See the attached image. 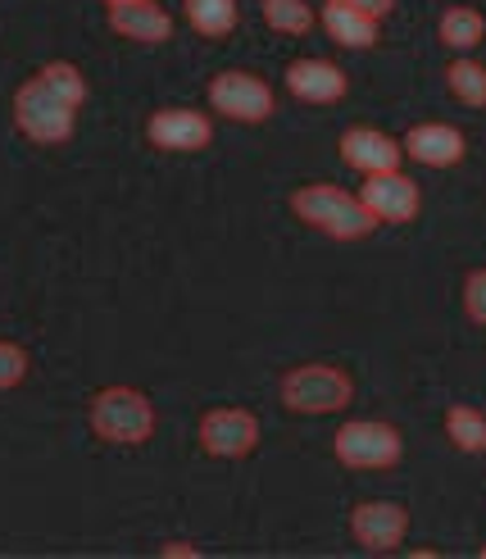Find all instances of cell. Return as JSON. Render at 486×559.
Masks as SVG:
<instances>
[{
	"mask_svg": "<svg viewBox=\"0 0 486 559\" xmlns=\"http://www.w3.org/2000/svg\"><path fill=\"white\" fill-rule=\"evenodd\" d=\"M437 37H441V46H450V50H473V46L486 37V19H482L473 5H450V10L441 14V23H437Z\"/></svg>",
	"mask_w": 486,
	"mask_h": 559,
	"instance_id": "cell-16",
	"label": "cell"
},
{
	"mask_svg": "<svg viewBox=\"0 0 486 559\" xmlns=\"http://www.w3.org/2000/svg\"><path fill=\"white\" fill-rule=\"evenodd\" d=\"M109 5H132V0H109Z\"/></svg>",
	"mask_w": 486,
	"mask_h": 559,
	"instance_id": "cell-26",
	"label": "cell"
},
{
	"mask_svg": "<svg viewBox=\"0 0 486 559\" xmlns=\"http://www.w3.org/2000/svg\"><path fill=\"white\" fill-rule=\"evenodd\" d=\"M400 155H405V146H400L395 136L378 132V128H351V132H341V159H346L351 169H359L364 178L400 169Z\"/></svg>",
	"mask_w": 486,
	"mask_h": 559,
	"instance_id": "cell-11",
	"label": "cell"
},
{
	"mask_svg": "<svg viewBox=\"0 0 486 559\" xmlns=\"http://www.w3.org/2000/svg\"><path fill=\"white\" fill-rule=\"evenodd\" d=\"M92 428L114 445H141L155 432V405L137 386H105L92 401Z\"/></svg>",
	"mask_w": 486,
	"mask_h": 559,
	"instance_id": "cell-2",
	"label": "cell"
},
{
	"mask_svg": "<svg viewBox=\"0 0 486 559\" xmlns=\"http://www.w3.org/2000/svg\"><path fill=\"white\" fill-rule=\"evenodd\" d=\"M159 555H168V559H195V546L191 542H168V546H159Z\"/></svg>",
	"mask_w": 486,
	"mask_h": 559,
	"instance_id": "cell-25",
	"label": "cell"
},
{
	"mask_svg": "<svg viewBox=\"0 0 486 559\" xmlns=\"http://www.w3.org/2000/svg\"><path fill=\"white\" fill-rule=\"evenodd\" d=\"M109 27L128 41H168L174 37V19H168L155 0H132V5H109Z\"/></svg>",
	"mask_w": 486,
	"mask_h": 559,
	"instance_id": "cell-14",
	"label": "cell"
},
{
	"mask_svg": "<svg viewBox=\"0 0 486 559\" xmlns=\"http://www.w3.org/2000/svg\"><path fill=\"white\" fill-rule=\"evenodd\" d=\"M46 87L55 92V96H64L69 105H82L87 100V82H82V73L73 69V64H64V60H55V64H46L42 73H37Z\"/></svg>",
	"mask_w": 486,
	"mask_h": 559,
	"instance_id": "cell-21",
	"label": "cell"
},
{
	"mask_svg": "<svg viewBox=\"0 0 486 559\" xmlns=\"http://www.w3.org/2000/svg\"><path fill=\"white\" fill-rule=\"evenodd\" d=\"M182 14L200 37H227L237 27V0H182Z\"/></svg>",
	"mask_w": 486,
	"mask_h": 559,
	"instance_id": "cell-17",
	"label": "cell"
},
{
	"mask_svg": "<svg viewBox=\"0 0 486 559\" xmlns=\"http://www.w3.org/2000/svg\"><path fill=\"white\" fill-rule=\"evenodd\" d=\"M260 14L282 37H305L313 27V10L305 5V0H260Z\"/></svg>",
	"mask_w": 486,
	"mask_h": 559,
	"instance_id": "cell-19",
	"label": "cell"
},
{
	"mask_svg": "<svg viewBox=\"0 0 486 559\" xmlns=\"http://www.w3.org/2000/svg\"><path fill=\"white\" fill-rule=\"evenodd\" d=\"M292 214L300 223H309V228H319L336 241H359L378 228V218L368 214V205L359 201V195L341 191L332 182H313V187H300L292 191Z\"/></svg>",
	"mask_w": 486,
	"mask_h": 559,
	"instance_id": "cell-1",
	"label": "cell"
},
{
	"mask_svg": "<svg viewBox=\"0 0 486 559\" xmlns=\"http://www.w3.org/2000/svg\"><path fill=\"white\" fill-rule=\"evenodd\" d=\"M346 87H351L346 73L328 60H296L287 69V92L305 105H332V100L346 96Z\"/></svg>",
	"mask_w": 486,
	"mask_h": 559,
	"instance_id": "cell-13",
	"label": "cell"
},
{
	"mask_svg": "<svg viewBox=\"0 0 486 559\" xmlns=\"http://www.w3.org/2000/svg\"><path fill=\"white\" fill-rule=\"evenodd\" d=\"M482 559H486V546H482Z\"/></svg>",
	"mask_w": 486,
	"mask_h": 559,
	"instance_id": "cell-27",
	"label": "cell"
},
{
	"mask_svg": "<svg viewBox=\"0 0 486 559\" xmlns=\"http://www.w3.org/2000/svg\"><path fill=\"white\" fill-rule=\"evenodd\" d=\"M27 378V350L14 342H0V391H10Z\"/></svg>",
	"mask_w": 486,
	"mask_h": 559,
	"instance_id": "cell-22",
	"label": "cell"
},
{
	"mask_svg": "<svg viewBox=\"0 0 486 559\" xmlns=\"http://www.w3.org/2000/svg\"><path fill=\"white\" fill-rule=\"evenodd\" d=\"M400 146H405V155H414L418 164H427V169H450V164H460L469 155L464 132L450 128V123H418V128H410V136Z\"/></svg>",
	"mask_w": 486,
	"mask_h": 559,
	"instance_id": "cell-12",
	"label": "cell"
},
{
	"mask_svg": "<svg viewBox=\"0 0 486 559\" xmlns=\"http://www.w3.org/2000/svg\"><path fill=\"white\" fill-rule=\"evenodd\" d=\"M464 314H469L477 328H486V269H473V273L464 277Z\"/></svg>",
	"mask_w": 486,
	"mask_h": 559,
	"instance_id": "cell-23",
	"label": "cell"
},
{
	"mask_svg": "<svg viewBox=\"0 0 486 559\" xmlns=\"http://www.w3.org/2000/svg\"><path fill=\"white\" fill-rule=\"evenodd\" d=\"M146 142L159 151H205L214 142V123L200 109H159L146 119Z\"/></svg>",
	"mask_w": 486,
	"mask_h": 559,
	"instance_id": "cell-9",
	"label": "cell"
},
{
	"mask_svg": "<svg viewBox=\"0 0 486 559\" xmlns=\"http://www.w3.org/2000/svg\"><path fill=\"white\" fill-rule=\"evenodd\" d=\"M346 5H359L364 14H374V19H387L395 10V0H346Z\"/></svg>",
	"mask_w": 486,
	"mask_h": 559,
	"instance_id": "cell-24",
	"label": "cell"
},
{
	"mask_svg": "<svg viewBox=\"0 0 486 559\" xmlns=\"http://www.w3.org/2000/svg\"><path fill=\"white\" fill-rule=\"evenodd\" d=\"M359 201L368 205V214H374L378 223H410L418 214V182L405 178L400 169L391 174H374V178H364V191H359Z\"/></svg>",
	"mask_w": 486,
	"mask_h": 559,
	"instance_id": "cell-10",
	"label": "cell"
},
{
	"mask_svg": "<svg viewBox=\"0 0 486 559\" xmlns=\"http://www.w3.org/2000/svg\"><path fill=\"white\" fill-rule=\"evenodd\" d=\"M200 445L214 460H246L260 445V418L237 405H218L200 418Z\"/></svg>",
	"mask_w": 486,
	"mask_h": 559,
	"instance_id": "cell-7",
	"label": "cell"
},
{
	"mask_svg": "<svg viewBox=\"0 0 486 559\" xmlns=\"http://www.w3.org/2000/svg\"><path fill=\"white\" fill-rule=\"evenodd\" d=\"M446 87L460 96L469 109H486V64L477 60H454L446 69Z\"/></svg>",
	"mask_w": 486,
	"mask_h": 559,
	"instance_id": "cell-20",
	"label": "cell"
},
{
	"mask_svg": "<svg viewBox=\"0 0 486 559\" xmlns=\"http://www.w3.org/2000/svg\"><path fill=\"white\" fill-rule=\"evenodd\" d=\"M446 437L460 445L464 455H482L486 451V414L473 405H450L446 409Z\"/></svg>",
	"mask_w": 486,
	"mask_h": 559,
	"instance_id": "cell-18",
	"label": "cell"
},
{
	"mask_svg": "<svg viewBox=\"0 0 486 559\" xmlns=\"http://www.w3.org/2000/svg\"><path fill=\"white\" fill-rule=\"evenodd\" d=\"M332 451L346 468H395L400 455H405V441H400V432L391 424L355 418V424H341Z\"/></svg>",
	"mask_w": 486,
	"mask_h": 559,
	"instance_id": "cell-5",
	"label": "cell"
},
{
	"mask_svg": "<svg viewBox=\"0 0 486 559\" xmlns=\"http://www.w3.org/2000/svg\"><path fill=\"white\" fill-rule=\"evenodd\" d=\"M410 533V510L395 506V500H364V506L351 510V537L374 550V555H387L405 542Z\"/></svg>",
	"mask_w": 486,
	"mask_h": 559,
	"instance_id": "cell-8",
	"label": "cell"
},
{
	"mask_svg": "<svg viewBox=\"0 0 486 559\" xmlns=\"http://www.w3.org/2000/svg\"><path fill=\"white\" fill-rule=\"evenodd\" d=\"M277 391H282V405L296 414H336L351 405L355 382L332 365H300L292 373H282Z\"/></svg>",
	"mask_w": 486,
	"mask_h": 559,
	"instance_id": "cell-4",
	"label": "cell"
},
{
	"mask_svg": "<svg viewBox=\"0 0 486 559\" xmlns=\"http://www.w3.org/2000/svg\"><path fill=\"white\" fill-rule=\"evenodd\" d=\"M210 105L218 109L223 119H237V123H264L273 115V92L264 78L254 73H241V69H227V73H214L210 87H205Z\"/></svg>",
	"mask_w": 486,
	"mask_h": 559,
	"instance_id": "cell-6",
	"label": "cell"
},
{
	"mask_svg": "<svg viewBox=\"0 0 486 559\" xmlns=\"http://www.w3.org/2000/svg\"><path fill=\"white\" fill-rule=\"evenodd\" d=\"M73 119H78V105H69L64 96H55L42 78L23 82L19 96H14V123L23 128V136H33V142H42V146L69 142Z\"/></svg>",
	"mask_w": 486,
	"mask_h": 559,
	"instance_id": "cell-3",
	"label": "cell"
},
{
	"mask_svg": "<svg viewBox=\"0 0 486 559\" xmlns=\"http://www.w3.org/2000/svg\"><path fill=\"white\" fill-rule=\"evenodd\" d=\"M319 23H323V33H328L336 46L368 50V46L378 41V23H382V19L364 14L359 5H346V0H328L323 14H319Z\"/></svg>",
	"mask_w": 486,
	"mask_h": 559,
	"instance_id": "cell-15",
	"label": "cell"
}]
</instances>
